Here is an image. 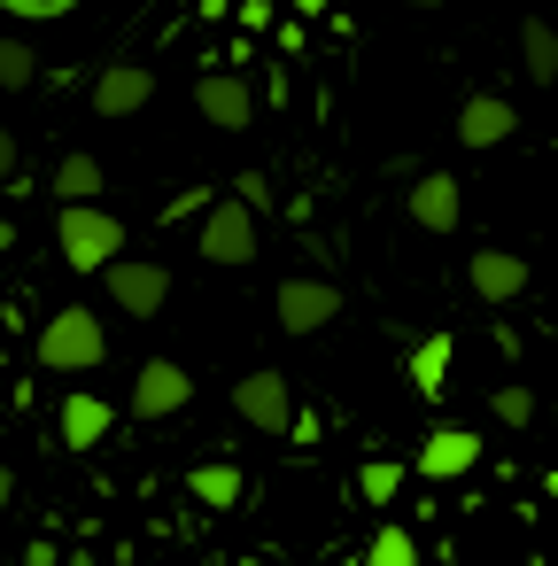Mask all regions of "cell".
I'll list each match as a JSON object with an SVG mask.
<instances>
[{"label":"cell","mask_w":558,"mask_h":566,"mask_svg":"<svg viewBox=\"0 0 558 566\" xmlns=\"http://www.w3.org/2000/svg\"><path fill=\"white\" fill-rule=\"evenodd\" d=\"M550 164H558V140H550Z\"/></svg>","instance_id":"obj_34"},{"label":"cell","mask_w":558,"mask_h":566,"mask_svg":"<svg viewBox=\"0 0 558 566\" xmlns=\"http://www.w3.org/2000/svg\"><path fill=\"white\" fill-rule=\"evenodd\" d=\"M241 32H280V9L272 0H241Z\"/></svg>","instance_id":"obj_26"},{"label":"cell","mask_w":558,"mask_h":566,"mask_svg":"<svg viewBox=\"0 0 558 566\" xmlns=\"http://www.w3.org/2000/svg\"><path fill=\"white\" fill-rule=\"evenodd\" d=\"M535 411H543V396H535L527 380H504V388L488 396V419H496V427H535Z\"/></svg>","instance_id":"obj_20"},{"label":"cell","mask_w":558,"mask_h":566,"mask_svg":"<svg viewBox=\"0 0 558 566\" xmlns=\"http://www.w3.org/2000/svg\"><path fill=\"white\" fill-rule=\"evenodd\" d=\"M519 78L550 86L558 78V24L550 17H519Z\"/></svg>","instance_id":"obj_16"},{"label":"cell","mask_w":558,"mask_h":566,"mask_svg":"<svg viewBox=\"0 0 558 566\" xmlns=\"http://www.w3.org/2000/svg\"><path fill=\"white\" fill-rule=\"evenodd\" d=\"M32 357H40L48 373H94V365H109V326H102V311H94V303H63V311L40 326Z\"/></svg>","instance_id":"obj_1"},{"label":"cell","mask_w":558,"mask_h":566,"mask_svg":"<svg viewBox=\"0 0 558 566\" xmlns=\"http://www.w3.org/2000/svg\"><path fill=\"white\" fill-rule=\"evenodd\" d=\"M187 489H194V504H210V512H233L249 481H241V465H225V458H210V465H194V473H187Z\"/></svg>","instance_id":"obj_18"},{"label":"cell","mask_w":558,"mask_h":566,"mask_svg":"<svg viewBox=\"0 0 558 566\" xmlns=\"http://www.w3.org/2000/svg\"><path fill=\"white\" fill-rule=\"evenodd\" d=\"M148 102H156V71H148V63H102V71H94V86H86V109H94L102 125L140 117Z\"/></svg>","instance_id":"obj_7"},{"label":"cell","mask_w":558,"mask_h":566,"mask_svg":"<svg viewBox=\"0 0 558 566\" xmlns=\"http://www.w3.org/2000/svg\"><path fill=\"white\" fill-rule=\"evenodd\" d=\"M550 256H558V241H550Z\"/></svg>","instance_id":"obj_35"},{"label":"cell","mask_w":558,"mask_h":566,"mask_svg":"<svg viewBox=\"0 0 558 566\" xmlns=\"http://www.w3.org/2000/svg\"><path fill=\"white\" fill-rule=\"evenodd\" d=\"M396 489H403V465H396V458L357 465V496H365V504H396Z\"/></svg>","instance_id":"obj_23"},{"label":"cell","mask_w":558,"mask_h":566,"mask_svg":"<svg viewBox=\"0 0 558 566\" xmlns=\"http://www.w3.org/2000/svg\"><path fill=\"white\" fill-rule=\"evenodd\" d=\"M450 357H457V342H450V334H427V342L411 349V365H403V380H411L419 396H442V380H450Z\"/></svg>","instance_id":"obj_17"},{"label":"cell","mask_w":558,"mask_h":566,"mask_svg":"<svg viewBox=\"0 0 558 566\" xmlns=\"http://www.w3.org/2000/svg\"><path fill=\"white\" fill-rule=\"evenodd\" d=\"M550 427H558V396H550Z\"/></svg>","instance_id":"obj_33"},{"label":"cell","mask_w":558,"mask_h":566,"mask_svg":"<svg viewBox=\"0 0 558 566\" xmlns=\"http://www.w3.org/2000/svg\"><path fill=\"white\" fill-rule=\"evenodd\" d=\"M512 133H519V109H512L504 94H465V102H457V148L481 156V148H504Z\"/></svg>","instance_id":"obj_12"},{"label":"cell","mask_w":558,"mask_h":566,"mask_svg":"<svg viewBox=\"0 0 558 566\" xmlns=\"http://www.w3.org/2000/svg\"><path fill=\"white\" fill-rule=\"evenodd\" d=\"M403 210H411L419 233H457V226H465V187H457L450 171H419L411 195H403Z\"/></svg>","instance_id":"obj_11"},{"label":"cell","mask_w":558,"mask_h":566,"mask_svg":"<svg viewBox=\"0 0 558 566\" xmlns=\"http://www.w3.org/2000/svg\"><path fill=\"white\" fill-rule=\"evenodd\" d=\"M48 179H55V210H86V202H102V195H109V171H102V156H94V148H71Z\"/></svg>","instance_id":"obj_15"},{"label":"cell","mask_w":558,"mask_h":566,"mask_svg":"<svg viewBox=\"0 0 558 566\" xmlns=\"http://www.w3.org/2000/svg\"><path fill=\"white\" fill-rule=\"evenodd\" d=\"M194 403V373L179 357H148L133 373V419H179Z\"/></svg>","instance_id":"obj_10"},{"label":"cell","mask_w":558,"mask_h":566,"mask_svg":"<svg viewBox=\"0 0 558 566\" xmlns=\"http://www.w3.org/2000/svg\"><path fill=\"white\" fill-rule=\"evenodd\" d=\"M0 249H17V226H9V218H0Z\"/></svg>","instance_id":"obj_29"},{"label":"cell","mask_w":558,"mask_h":566,"mask_svg":"<svg viewBox=\"0 0 558 566\" xmlns=\"http://www.w3.org/2000/svg\"><path fill=\"white\" fill-rule=\"evenodd\" d=\"M481 465V434L473 427H434L427 442H419V473L427 481H465Z\"/></svg>","instance_id":"obj_14"},{"label":"cell","mask_w":558,"mask_h":566,"mask_svg":"<svg viewBox=\"0 0 558 566\" xmlns=\"http://www.w3.org/2000/svg\"><path fill=\"white\" fill-rule=\"evenodd\" d=\"M543 489H550V496H558V465H550V481H543Z\"/></svg>","instance_id":"obj_31"},{"label":"cell","mask_w":558,"mask_h":566,"mask_svg":"<svg viewBox=\"0 0 558 566\" xmlns=\"http://www.w3.org/2000/svg\"><path fill=\"white\" fill-rule=\"evenodd\" d=\"M17 179H24V140L0 133V187H17Z\"/></svg>","instance_id":"obj_25"},{"label":"cell","mask_w":558,"mask_h":566,"mask_svg":"<svg viewBox=\"0 0 558 566\" xmlns=\"http://www.w3.org/2000/svg\"><path fill=\"white\" fill-rule=\"evenodd\" d=\"M233 195H241V202H249L256 218L272 210V179H264V171H241V187H233Z\"/></svg>","instance_id":"obj_24"},{"label":"cell","mask_w":558,"mask_h":566,"mask_svg":"<svg viewBox=\"0 0 558 566\" xmlns=\"http://www.w3.org/2000/svg\"><path fill=\"white\" fill-rule=\"evenodd\" d=\"M465 287H473L488 311H504V303H519V295L535 287V264H527L519 249H473V256H465Z\"/></svg>","instance_id":"obj_9"},{"label":"cell","mask_w":558,"mask_h":566,"mask_svg":"<svg viewBox=\"0 0 558 566\" xmlns=\"http://www.w3.org/2000/svg\"><path fill=\"white\" fill-rule=\"evenodd\" d=\"M396 9H442V0H396Z\"/></svg>","instance_id":"obj_30"},{"label":"cell","mask_w":558,"mask_h":566,"mask_svg":"<svg viewBox=\"0 0 558 566\" xmlns=\"http://www.w3.org/2000/svg\"><path fill=\"white\" fill-rule=\"evenodd\" d=\"M233 566H272V558H233Z\"/></svg>","instance_id":"obj_32"},{"label":"cell","mask_w":558,"mask_h":566,"mask_svg":"<svg viewBox=\"0 0 558 566\" xmlns=\"http://www.w3.org/2000/svg\"><path fill=\"white\" fill-rule=\"evenodd\" d=\"M218 202H225L218 187H179V195H171V202L156 210V226H179V218H194V226H202V218H210Z\"/></svg>","instance_id":"obj_22"},{"label":"cell","mask_w":558,"mask_h":566,"mask_svg":"<svg viewBox=\"0 0 558 566\" xmlns=\"http://www.w3.org/2000/svg\"><path fill=\"white\" fill-rule=\"evenodd\" d=\"M194 249H202V264H218V272H233V264H256V249H264V218L241 202V195H225L202 226H194Z\"/></svg>","instance_id":"obj_3"},{"label":"cell","mask_w":558,"mask_h":566,"mask_svg":"<svg viewBox=\"0 0 558 566\" xmlns=\"http://www.w3.org/2000/svg\"><path fill=\"white\" fill-rule=\"evenodd\" d=\"M295 9H303V17H326V24H334V0H295Z\"/></svg>","instance_id":"obj_28"},{"label":"cell","mask_w":558,"mask_h":566,"mask_svg":"<svg viewBox=\"0 0 558 566\" xmlns=\"http://www.w3.org/2000/svg\"><path fill=\"white\" fill-rule=\"evenodd\" d=\"M109 427H117V403H102L94 388H71V396L55 403V434H63V450H94Z\"/></svg>","instance_id":"obj_13"},{"label":"cell","mask_w":558,"mask_h":566,"mask_svg":"<svg viewBox=\"0 0 558 566\" xmlns=\"http://www.w3.org/2000/svg\"><path fill=\"white\" fill-rule=\"evenodd\" d=\"M55 249H63L71 272H109V264H125V256H117V249H125V218H117L109 202L55 210Z\"/></svg>","instance_id":"obj_2"},{"label":"cell","mask_w":558,"mask_h":566,"mask_svg":"<svg viewBox=\"0 0 558 566\" xmlns=\"http://www.w3.org/2000/svg\"><path fill=\"white\" fill-rule=\"evenodd\" d=\"M233 411H241V427H256V434H295V388H287V373H280V365L241 373V380H233Z\"/></svg>","instance_id":"obj_5"},{"label":"cell","mask_w":558,"mask_h":566,"mask_svg":"<svg viewBox=\"0 0 558 566\" xmlns=\"http://www.w3.org/2000/svg\"><path fill=\"white\" fill-rule=\"evenodd\" d=\"M365 566H419V535L411 527H380L365 543Z\"/></svg>","instance_id":"obj_21"},{"label":"cell","mask_w":558,"mask_h":566,"mask_svg":"<svg viewBox=\"0 0 558 566\" xmlns=\"http://www.w3.org/2000/svg\"><path fill=\"white\" fill-rule=\"evenodd\" d=\"M0 434H9V427H0Z\"/></svg>","instance_id":"obj_36"},{"label":"cell","mask_w":558,"mask_h":566,"mask_svg":"<svg viewBox=\"0 0 558 566\" xmlns=\"http://www.w3.org/2000/svg\"><path fill=\"white\" fill-rule=\"evenodd\" d=\"M272 318H280V334H326L334 318H341V287L334 280H318V272H295V280H280L272 287Z\"/></svg>","instance_id":"obj_4"},{"label":"cell","mask_w":558,"mask_h":566,"mask_svg":"<svg viewBox=\"0 0 558 566\" xmlns=\"http://www.w3.org/2000/svg\"><path fill=\"white\" fill-rule=\"evenodd\" d=\"M9 504H17V473L0 465V520H9Z\"/></svg>","instance_id":"obj_27"},{"label":"cell","mask_w":558,"mask_h":566,"mask_svg":"<svg viewBox=\"0 0 558 566\" xmlns=\"http://www.w3.org/2000/svg\"><path fill=\"white\" fill-rule=\"evenodd\" d=\"M194 117L218 125V133H249L256 125V86L241 71H202L194 78Z\"/></svg>","instance_id":"obj_8"},{"label":"cell","mask_w":558,"mask_h":566,"mask_svg":"<svg viewBox=\"0 0 558 566\" xmlns=\"http://www.w3.org/2000/svg\"><path fill=\"white\" fill-rule=\"evenodd\" d=\"M48 71H40V48L17 40V32H0V94H32Z\"/></svg>","instance_id":"obj_19"},{"label":"cell","mask_w":558,"mask_h":566,"mask_svg":"<svg viewBox=\"0 0 558 566\" xmlns=\"http://www.w3.org/2000/svg\"><path fill=\"white\" fill-rule=\"evenodd\" d=\"M102 287H109V303H117L125 318H156V311L171 303V264H164V256H125V264L102 272Z\"/></svg>","instance_id":"obj_6"}]
</instances>
